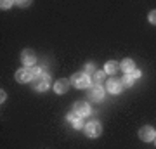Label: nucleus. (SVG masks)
<instances>
[{"label":"nucleus","instance_id":"obj_1","mask_svg":"<svg viewBox=\"0 0 156 149\" xmlns=\"http://www.w3.org/2000/svg\"><path fill=\"white\" fill-rule=\"evenodd\" d=\"M71 82H73V85H75L76 88H87V87L92 85V80H90V76L85 71L75 73V75L71 76Z\"/></svg>","mask_w":156,"mask_h":149},{"label":"nucleus","instance_id":"obj_2","mask_svg":"<svg viewBox=\"0 0 156 149\" xmlns=\"http://www.w3.org/2000/svg\"><path fill=\"white\" fill-rule=\"evenodd\" d=\"M33 83H35V88H37L38 92H45V90L50 88V76L44 73V75L33 78Z\"/></svg>","mask_w":156,"mask_h":149},{"label":"nucleus","instance_id":"obj_3","mask_svg":"<svg viewBox=\"0 0 156 149\" xmlns=\"http://www.w3.org/2000/svg\"><path fill=\"white\" fill-rule=\"evenodd\" d=\"M101 133H102V127H101L99 122H90L87 123V127H85V135L90 139H95L99 137Z\"/></svg>","mask_w":156,"mask_h":149},{"label":"nucleus","instance_id":"obj_4","mask_svg":"<svg viewBox=\"0 0 156 149\" xmlns=\"http://www.w3.org/2000/svg\"><path fill=\"white\" fill-rule=\"evenodd\" d=\"M139 139L144 140V142H153L156 139V130L153 127H149V125H146V127H142L139 130Z\"/></svg>","mask_w":156,"mask_h":149},{"label":"nucleus","instance_id":"obj_5","mask_svg":"<svg viewBox=\"0 0 156 149\" xmlns=\"http://www.w3.org/2000/svg\"><path fill=\"white\" fill-rule=\"evenodd\" d=\"M122 88H123V82L122 80H118V78L113 76L111 80H108L106 83V90L109 92V94H122Z\"/></svg>","mask_w":156,"mask_h":149},{"label":"nucleus","instance_id":"obj_6","mask_svg":"<svg viewBox=\"0 0 156 149\" xmlns=\"http://www.w3.org/2000/svg\"><path fill=\"white\" fill-rule=\"evenodd\" d=\"M16 80L19 83H28L33 80V73H31V68H23V69H17L16 73Z\"/></svg>","mask_w":156,"mask_h":149},{"label":"nucleus","instance_id":"obj_7","mask_svg":"<svg viewBox=\"0 0 156 149\" xmlns=\"http://www.w3.org/2000/svg\"><path fill=\"white\" fill-rule=\"evenodd\" d=\"M73 111L80 116H87V115H90V106H89V102H85V101H78V102H75V106H73Z\"/></svg>","mask_w":156,"mask_h":149},{"label":"nucleus","instance_id":"obj_8","mask_svg":"<svg viewBox=\"0 0 156 149\" xmlns=\"http://www.w3.org/2000/svg\"><path fill=\"white\" fill-rule=\"evenodd\" d=\"M21 62L24 64V66H35V62H37V57H35V54L31 52L30 49L26 50H23V54H21Z\"/></svg>","mask_w":156,"mask_h":149},{"label":"nucleus","instance_id":"obj_9","mask_svg":"<svg viewBox=\"0 0 156 149\" xmlns=\"http://www.w3.org/2000/svg\"><path fill=\"white\" fill-rule=\"evenodd\" d=\"M90 95H92V99L94 101L102 99V97H104V88H102V85H99V83H92V85H90Z\"/></svg>","mask_w":156,"mask_h":149},{"label":"nucleus","instance_id":"obj_10","mask_svg":"<svg viewBox=\"0 0 156 149\" xmlns=\"http://www.w3.org/2000/svg\"><path fill=\"white\" fill-rule=\"evenodd\" d=\"M68 122L71 123V125H73V128H76V130H80V128H83V120H82V116H80V115H76L75 111L68 115Z\"/></svg>","mask_w":156,"mask_h":149},{"label":"nucleus","instance_id":"obj_11","mask_svg":"<svg viewBox=\"0 0 156 149\" xmlns=\"http://www.w3.org/2000/svg\"><path fill=\"white\" fill-rule=\"evenodd\" d=\"M120 69H123L125 71V75H130V73H134L135 71V62L134 59H123L122 62H120Z\"/></svg>","mask_w":156,"mask_h":149},{"label":"nucleus","instance_id":"obj_12","mask_svg":"<svg viewBox=\"0 0 156 149\" xmlns=\"http://www.w3.org/2000/svg\"><path fill=\"white\" fill-rule=\"evenodd\" d=\"M68 88H69V82L68 80H64V78H61V80H57L56 85H54V90H56V94H66Z\"/></svg>","mask_w":156,"mask_h":149},{"label":"nucleus","instance_id":"obj_13","mask_svg":"<svg viewBox=\"0 0 156 149\" xmlns=\"http://www.w3.org/2000/svg\"><path fill=\"white\" fill-rule=\"evenodd\" d=\"M120 69V62H116V61H108L106 64H104V71L108 73V75H113L115 76V73Z\"/></svg>","mask_w":156,"mask_h":149},{"label":"nucleus","instance_id":"obj_14","mask_svg":"<svg viewBox=\"0 0 156 149\" xmlns=\"http://www.w3.org/2000/svg\"><path fill=\"white\" fill-rule=\"evenodd\" d=\"M122 82H123V85H127V87H132L135 83V78H134V75H125V76L122 78Z\"/></svg>","mask_w":156,"mask_h":149},{"label":"nucleus","instance_id":"obj_15","mask_svg":"<svg viewBox=\"0 0 156 149\" xmlns=\"http://www.w3.org/2000/svg\"><path fill=\"white\" fill-rule=\"evenodd\" d=\"M104 76H106V71H95L94 73V80H92V82L99 83V85H101V82L104 80Z\"/></svg>","mask_w":156,"mask_h":149},{"label":"nucleus","instance_id":"obj_16","mask_svg":"<svg viewBox=\"0 0 156 149\" xmlns=\"http://www.w3.org/2000/svg\"><path fill=\"white\" fill-rule=\"evenodd\" d=\"M31 73H33V78H37V76H40V75H44V69L38 68V66H33L31 68Z\"/></svg>","mask_w":156,"mask_h":149},{"label":"nucleus","instance_id":"obj_17","mask_svg":"<svg viewBox=\"0 0 156 149\" xmlns=\"http://www.w3.org/2000/svg\"><path fill=\"white\" fill-rule=\"evenodd\" d=\"M147 19H149V23H151V24H154V26H156V9H154V11H151V12H149V16H147Z\"/></svg>","mask_w":156,"mask_h":149},{"label":"nucleus","instance_id":"obj_18","mask_svg":"<svg viewBox=\"0 0 156 149\" xmlns=\"http://www.w3.org/2000/svg\"><path fill=\"white\" fill-rule=\"evenodd\" d=\"M92 71H94V64H87V66H85V73L89 75V73H92Z\"/></svg>","mask_w":156,"mask_h":149},{"label":"nucleus","instance_id":"obj_19","mask_svg":"<svg viewBox=\"0 0 156 149\" xmlns=\"http://www.w3.org/2000/svg\"><path fill=\"white\" fill-rule=\"evenodd\" d=\"M130 75H134V78H135V80H139V78L142 76V73H140L139 69H135V71H134V73H130Z\"/></svg>","mask_w":156,"mask_h":149},{"label":"nucleus","instance_id":"obj_20","mask_svg":"<svg viewBox=\"0 0 156 149\" xmlns=\"http://www.w3.org/2000/svg\"><path fill=\"white\" fill-rule=\"evenodd\" d=\"M12 5V2H2V9H9Z\"/></svg>","mask_w":156,"mask_h":149},{"label":"nucleus","instance_id":"obj_21","mask_svg":"<svg viewBox=\"0 0 156 149\" xmlns=\"http://www.w3.org/2000/svg\"><path fill=\"white\" fill-rule=\"evenodd\" d=\"M154 142H156V139H154Z\"/></svg>","mask_w":156,"mask_h":149}]
</instances>
